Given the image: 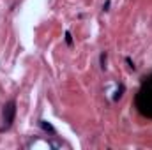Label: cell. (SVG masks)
<instances>
[{
    "label": "cell",
    "instance_id": "8992f818",
    "mask_svg": "<svg viewBox=\"0 0 152 150\" xmlns=\"http://www.w3.org/2000/svg\"><path fill=\"white\" fill-rule=\"evenodd\" d=\"M66 44L67 46H73V37H71V32L66 30Z\"/></svg>",
    "mask_w": 152,
    "mask_h": 150
},
{
    "label": "cell",
    "instance_id": "5b68a950",
    "mask_svg": "<svg viewBox=\"0 0 152 150\" xmlns=\"http://www.w3.org/2000/svg\"><path fill=\"white\" fill-rule=\"evenodd\" d=\"M99 62H101V69H106V53L99 55Z\"/></svg>",
    "mask_w": 152,
    "mask_h": 150
},
{
    "label": "cell",
    "instance_id": "277c9868",
    "mask_svg": "<svg viewBox=\"0 0 152 150\" xmlns=\"http://www.w3.org/2000/svg\"><path fill=\"white\" fill-rule=\"evenodd\" d=\"M122 92H124V85H120L117 90H115V95H113V101H118L122 97Z\"/></svg>",
    "mask_w": 152,
    "mask_h": 150
},
{
    "label": "cell",
    "instance_id": "7a4b0ae2",
    "mask_svg": "<svg viewBox=\"0 0 152 150\" xmlns=\"http://www.w3.org/2000/svg\"><path fill=\"white\" fill-rule=\"evenodd\" d=\"M14 115H16V104H14V101H11L4 106V124H5V127H11V124L14 120Z\"/></svg>",
    "mask_w": 152,
    "mask_h": 150
},
{
    "label": "cell",
    "instance_id": "52a82bcc",
    "mask_svg": "<svg viewBox=\"0 0 152 150\" xmlns=\"http://www.w3.org/2000/svg\"><path fill=\"white\" fill-rule=\"evenodd\" d=\"M110 4H112V2H110V0H106V2L103 4V11H110Z\"/></svg>",
    "mask_w": 152,
    "mask_h": 150
},
{
    "label": "cell",
    "instance_id": "3957f363",
    "mask_svg": "<svg viewBox=\"0 0 152 150\" xmlns=\"http://www.w3.org/2000/svg\"><path fill=\"white\" fill-rule=\"evenodd\" d=\"M39 125L46 131V133H51V134H55V129H53V125L51 124H46V120H39Z\"/></svg>",
    "mask_w": 152,
    "mask_h": 150
},
{
    "label": "cell",
    "instance_id": "6da1fadb",
    "mask_svg": "<svg viewBox=\"0 0 152 150\" xmlns=\"http://www.w3.org/2000/svg\"><path fill=\"white\" fill-rule=\"evenodd\" d=\"M138 108L140 111L152 118V78L143 83L140 94H138Z\"/></svg>",
    "mask_w": 152,
    "mask_h": 150
}]
</instances>
